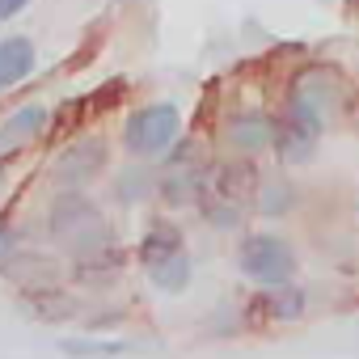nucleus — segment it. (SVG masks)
Segmentation results:
<instances>
[{
    "instance_id": "16",
    "label": "nucleus",
    "mask_w": 359,
    "mask_h": 359,
    "mask_svg": "<svg viewBox=\"0 0 359 359\" xmlns=\"http://www.w3.org/2000/svg\"><path fill=\"white\" fill-rule=\"evenodd\" d=\"M283 199H292V191H287V187H275V191H266V195H262V212H283V208H287Z\"/></svg>"
},
{
    "instance_id": "14",
    "label": "nucleus",
    "mask_w": 359,
    "mask_h": 359,
    "mask_svg": "<svg viewBox=\"0 0 359 359\" xmlns=\"http://www.w3.org/2000/svg\"><path fill=\"white\" fill-rule=\"evenodd\" d=\"M148 279H152L161 292H182V287L191 283V258H187V254H177V258H169V262L152 266V271H148Z\"/></svg>"
},
{
    "instance_id": "17",
    "label": "nucleus",
    "mask_w": 359,
    "mask_h": 359,
    "mask_svg": "<svg viewBox=\"0 0 359 359\" xmlns=\"http://www.w3.org/2000/svg\"><path fill=\"white\" fill-rule=\"evenodd\" d=\"M13 245H18V237H13V229H9V224H0V262H5V258L13 254Z\"/></svg>"
},
{
    "instance_id": "1",
    "label": "nucleus",
    "mask_w": 359,
    "mask_h": 359,
    "mask_svg": "<svg viewBox=\"0 0 359 359\" xmlns=\"http://www.w3.org/2000/svg\"><path fill=\"white\" fill-rule=\"evenodd\" d=\"M47 229L60 245L76 250V254H93L102 245H110V224L106 216L97 212V203H89L85 195H64L51 203V216H47Z\"/></svg>"
},
{
    "instance_id": "11",
    "label": "nucleus",
    "mask_w": 359,
    "mask_h": 359,
    "mask_svg": "<svg viewBox=\"0 0 359 359\" xmlns=\"http://www.w3.org/2000/svg\"><path fill=\"white\" fill-rule=\"evenodd\" d=\"M43 123H47V106H22L18 114H9L5 127H0V152H5V148H18V144H26V140H34V135L43 131Z\"/></svg>"
},
{
    "instance_id": "13",
    "label": "nucleus",
    "mask_w": 359,
    "mask_h": 359,
    "mask_svg": "<svg viewBox=\"0 0 359 359\" xmlns=\"http://www.w3.org/2000/svg\"><path fill=\"white\" fill-rule=\"evenodd\" d=\"M118 266H123V254H114L110 245H102V250H93V254H81V279L85 283H110L114 275H118Z\"/></svg>"
},
{
    "instance_id": "2",
    "label": "nucleus",
    "mask_w": 359,
    "mask_h": 359,
    "mask_svg": "<svg viewBox=\"0 0 359 359\" xmlns=\"http://www.w3.org/2000/svg\"><path fill=\"white\" fill-rule=\"evenodd\" d=\"M237 262L254 283H266V287H283L296 275V250L271 233H250L237 250Z\"/></svg>"
},
{
    "instance_id": "4",
    "label": "nucleus",
    "mask_w": 359,
    "mask_h": 359,
    "mask_svg": "<svg viewBox=\"0 0 359 359\" xmlns=\"http://www.w3.org/2000/svg\"><path fill=\"white\" fill-rule=\"evenodd\" d=\"M338 102V81L330 76V72H300L296 81H292V106L287 110H296V114H309V118H325V110Z\"/></svg>"
},
{
    "instance_id": "15",
    "label": "nucleus",
    "mask_w": 359,
    "mask_h": 359,
    "mask_svg": "<svg viewBox=\"0 0 359 359\" xmlns=\"http://www.w3.org/2000/svg\"><path fill=\"white\" fill-rule=\"evenodd\" d=\"M60 351L72 355V359H114L127 346L123 342H76V338H68V342H60Z\"/></svg>"
},
{
    "instance_id": "7",
    "label": "nucleus",
    "mask_w": 359,
    "mask_h": 359,
    "mask_svg": "<svg viewBox=\"0 0 359 359\" xmlns=\"http://www.w3.org/2000/svg\"><path fill=\"white\" fill-rule=\"evenodd\" d=\"M254 187H258V177H254L250 165H216V169L208 173L212 199L224 203V208H233V212H237V203H245V199L254 195Z\"/></svg>"
},
{
    "instance_id": "10",
    "label": "nucleus",
    "mask_w": 359,
    "mask_h": 359,
    "mask_svg": "<svg viewBox=\"0 0 359 359\" xmlns=\"http://www.w3.org/2000/svg\"><path fill=\"white\" fill-rule=\"evenodd\" d=\"M229 140H233V148H241V152H258V148H266V144L275 140V127H271L266 114H237V118L229 123Z\"/></svg>"
},
{
    "instance_id": "12",
    "label": "nucleus",
    "mask_w": 359,
    "mask_h": 359,
    "mask_svg": "<svg viewBox=\"0 0 359 359\" xmlns=\"http://www.w3.org/2000/svg\"><path fill=\"white\" fill-rule=\"evenodd\" d=\"M258 304V313H266L271 321H296L300 313H304V292H296V287H266V296H258L254 300Z\"/></svg>"
},
{
    "instance_id": "8",
    "label": "nucleus",
    "mask_w": 359,
    "mask_h": 359,
    "mask_svg": "<svg viewBox=\"0 0 359 359\" xmlns=\"http://www.w3.org/2000/svg\"><path fill=\"white\" fill-rule=\"evenodd\" d=\"M177 254H187V245H182V233L169 229V224H152L148 237L140 241V262H144V271H152V266H161V262H169V258H177Z\"/></svg>"
},
{
    "instance_id": "19",
    "label": "nucleus",
    "mask_w": 359,
    "mask_h": 359,
    "mask_svg": "<svg viewBox=\"0 0 359 359\" xmlns=\"http://www.w3.org/2000/svg\"><path fill=\"white\" fill-rule=\"evenodd\" d=\"M0 182H5V173H0Z\"/></svg>"
},
{
    "instance_id": "18",
    "label": "nucleus",
    "mask_w": 359,
    "mask_h": 359,
    "mask_svg": "<svg viewBox=\"0 0 359 359\" xmlns=\"http://www.w3.org/2000/svg\"><path fill=\"white\" fill-rule=\"evenodd\" d=\"M30 5V0H0V22H9V18H18L22 9Z\"/></svg>"
},
{
    "instance_id": "5",
    "label": "nucleus",
    "mask_w": 359,
    "mask_h": 359,
    "mask_svg": "<svg viewBox=\"0 0 359 359\" xmlns=\"http://www.w3.org/2000/svg\"><path fill=\"white\" fill-rule=\"evenodd\" d=\"M317 135H321V123H317V118L287 110L283 127L275 131V144H279L283 161H287V165H296V161H309V156H313V148H317Z\"/></svg>"
},
{
    "instance_id": "6",
    "label": "nucleus",
    "mask_w": 359,
    "mask_h": 359,
    "mask_svg": "<svg viewBox=\"0 0 359 359\" xmlns=\"http://www.w3.org/2000/svg\"><path fill=\"white\" fill-rule=\"evenodd\" d=\"M102 165H106V144L102 140H76L55 161V177H60V182H68V187H76V182H89Z\"/></svg>"
},
{
    "instance_id": "9",
    "label": "nucleus",
    "mask_w": 359,
    "mask_h": 359,
    "mask_svg": "<svg viewBox=\"0 0 359 359\" xmlns=\"http://www.w3.org/2000/svg\"><path fill=\"white\" fill-rule=\"evenodd\" d=\"M34 72V43L30 39H5L0 43V89H9Z\"/></svg>"
},
{
    "instance_id": "3",
    "label": "nucleus",
    "mask_w": 359,
    "mask_h": 359,
    "mask_svg": "<svg viewBox=\"0 0 359 359\" xmlns=\"http://www.w3.org/2000/svg\"><path fill=\"white\" fill-rule=\"evenodd\" d=\"M177 127H182L177 106L156 102V106H144V110H135V114L127 118L123 144H127V152H135V156H161V152L177 140Z\"/></svg>"
}]
</instances>
